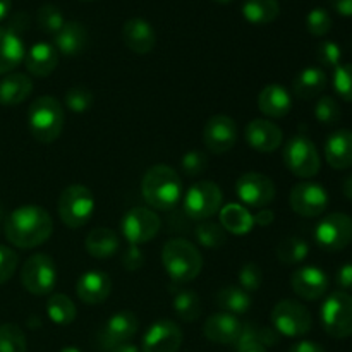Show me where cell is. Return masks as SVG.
Listing matches in <instances>:
<instances>
[{
    "instance_id": "cell-1",
    "label": "cell",
    "mask_w": 352,
    "mask_h": 352,
    "mask_svg": "<svg viewBox=\"0 0 352 352\" xmlns=\"http://www.w3.org/2000/svg\"><path fill=\"white\" fill-rule=\"evenodd\" d=\"M7 241L21 250H33L47 243L54 232L50 213L38 205H24L14 210L3 226Z\"/></svg>"
},
{
    "instance_id": "cell-2",
    "label": "cell",
    "mask_w": 352,
    "mask_h": 352,
    "mask_svg": "<svg viewBox=\"0 0 352 352\" xmlns=\"http://www.w3.org/2000/svg\"><path fill=\"white\" fill-rule=\"evenodd\" d=\"M143 198L151 208L168 212L175 208L182 196V181L177 172L164 164L148 168L141 182Z\"/></svg>"
},
{
    "instance_id": "cell-3",
    "label": "cell",
    "mask_w": 352,
    "mask_h": 352,
    "mask_svg": "<svg viewBox=\"0 0 352 352\" xmlns=\"http://www.w3.org/2000/svg\"><path fill=\"white\" fill-rule=\"evenodd\" d=\"M162 263L174 284H188L203 270L201 253L186 239H170L162 250Z\"/></svg>"
},
{
    "instance_id": "cell-4",
    "label": "cell",
    "mask_w": 352,
    "mask_h": 352,
    "mask_svg": "<svg viewBox=\"0 0 352 352\" xmlns=\"http://www.w3.org/2000/svg\"><path fill=\"white\" fill-rule=\"evenodd\" d=\"M28 126L31 136L40 143L48 144L58 140L64 131V109L54 96H40L28 110Z\"/></svg>"
},
{
    "instance_id": "cell-5",
    "label": "cell",
    "mask_w": 352,
    "mask_h": 352,
    "mask_svg": "<svg viewBox=\"0 0 352 352\" xmlns=\"http://www.w3.org/2000/svg\"><path fill=\"white\" fill-rule=\"evenodd\" d=\"M58 217L69 229H79L89 222L95 213V196L86 186L72 184L58 198Z\"/></svg>"
},
{
    "instance_id": "cell-6",
    "label": "cell",
    "mask_w": 352,
    "mask_h": 352,
    "mask_svg": "<svg viewBox=\"0 0 352 352\" xmlns=\"http://www.w3.org/2000/svg\"><path fill=\"white\" fill-rule=\"evenodd\" d=\"M323 330L333 339L352 336V296L347 292H332L320 309Z\"/></svg>"
},
{
    "instance_id": "cell-7",
    "label": "cell",
    "mask_w": 352,
    "mask_h": 352,
    "mask_svg": "<svg viewBox=\"0 0 352 352\" xmlns=\"http://www.w3.org/2000/svg\"><path fill=\"white\" fill-rule=\"evenodd\" d=\"M284 164L296 177H315L322 167L320 153L315 143L302 134H296L285 143Z\"/></svg>"
},
{
    "instance_id": "cell-8",
    "label": "cell",
    "mask_w": 352,
    "mask_h": 352,
    "mask_svg": "<svg viewBox=\"0 0 352 352\" xmlns=\"http://www.w3.org/2000/svg\"><path fill=\"white\" fill-rule=\"evenodd\" d=\"M222 189L212 181H199L186 191L184 212L189 219L205 222L222 208Z\"/></svg>"
},
{
    "instance_id": "cell-9",
    "label": "cell",
    "mask_w": 352,
    "mask_h": 352,
    "mask_svg": "<svg viewBox=\"0 0 352 352\" xmlns=\"http://www.w3.org/2000/svg\"><path fill=\"white\" fill-rule=\"evenodd\" d=\"M272 325L280 336L301 337L311 330L313 318L309 309L294 299H282L272 309Z\"/></svg>"
},
{
    "instance_id": "cell-10",
    "label": "cell",
    "mask_w": 352,
    "mask_h": 352,
    "mask_svg": "<svg viewBox=\"0 0 352 352\" xmlns=\"http://www.w3.org/2000/svg\"><path fill=\"white\" fill-rule=\"evenodd\" d=\"M57 282V268L54 260L45 253H36L24 261L21 268V284L30 294L47 296Z\"/></svg>"
},
{
    "instance_id": "cell-11",
    "label": "cell",
    "mask_w": 352,
    "mask_h": 352,
    "mask_svg": "<svg viewBox=\"0 0 352 352\" xmlns=\"http://www.w3.org/2000/svg\"><path fill=\"white\" fill-rule=\"evenodd\" d=\"M315 241L323 251L339 253L352 243V219L347 213H330L315 229Z\"/></svg>"
},
{
    "instance_id": "cell-12",
    "label": "cell",
    "mask_w": 352,
    "mask_h": 352,
    "mask_svg": "<svg viewBox=\"0 0 352 352\" xmlns=\"http://www.w3.org/2000/svg\"><path fill=\"white\" fill-rule=\"evenodd\" d=\"M160 219L153 210L146 208V206H134L124 215L122 222H120V230L127 243L140 246V244L153 239L160 230Z\"/></svg>"
},
{
    "instance_id": "cell-13",
    "label": "cell",
    "mask_w": 352,
    "mask_h": 352,
    "mask_svg": "<svg viewBox=\"0 0 352 352\" xmlns=\"http://www.w3.org/2000/svg\"><path fill=\"white\" fill-rule=\"evenodd\" d=\"M289 205L298 215L315 219V217L322 215L329 206V192L316 182H299L291 189Z\"/></svg>"
},
{
    "instance_id": "cell-14",
    "label": "cell",
    "mask_w": 352,
    "mask_h": 352,
    "mask_svg": "<svg viewBox=\"0 0 352 352\" xmlns=\"http://www.w3.org/2000/svg\"><path fill=\"white\" fill-rule=\"evenodd\" d=\"M236 192L250 208H267L275 199V184L270 177L258 172L243 174L236 182Z\"/></svg>"
},
{
    "instance_id": "cell-15",
    "label": "cell",
    "mask_w": 352,
    "mask_h": 352,
    "mask_svg": "<svg viewBox=\"0 0 352 352\" xmlns=\"http://www.w3.org/2000/svg\"><path fill=\"white\" fill-rule=\"evenodd\" d=\"M237 141V126L229 116H213L203 127V143L212 153L222 155L234 148Z\"/></svg>"
},
{
    "instance_id": "cell-16",
    "label": "cell",
    "mask_w": 352,
    "mask_h": 352,
    "mask_svg": "<svg viewBox=\"0 0 352 352\" xmlns=\"http://www.w3.org/2000/svg\"><path fill=\"white\" fill-rule=\"evenodd\" d=\"M138 329H140V320L133 311L113 313L100 332V346L105 351H112L116 346L129 342L136 336Z\"/></svg>"
},
{
    "instance_id": "cell-17",
    "label": "cell",
    "mask_w": 352,
    "mask_h": 352,
    "mask_svg": "<svg viewBox=\"0 0 352 352\" xmlns=\"http://www.w3.org/2000/svg\"><path fill=\"white\" fill-rule=\"evenodd\" d=\"M182 346V330L172 320H158L143 337V352H179Z\"/></svg>"
},
{
    "instance_id": "cell-18",
    "label": "cell",
    "mask_w": 352,
    "mask_h": 352,
    "mask_svg": "<svg viewBox=\"0 0 352 352\" xmlns=\"http://www.w3.org/2000/svg\"><path fill=\"white\" fill-rule=\"evenodd\" d=\"M292 291L305 301H318L329 291V275L318 267H302L291 277Z\"/></svg>"
},
{
    "instance_id": "cell-19",
    "label": "cell",
    "mask_w": 352,
    "mask_h": 352,
    "mask_svg": "<svg viewBox=\"0 0 352 352\" xmlns=\"http://www.w3.org/2000/svg\"><path fill=\"white\" fill-rule=\"evenodd\" d=\"M244 136H246L248 144L261 153H272L284 143L282 129L268 119H254L248 122Z\"/></svg>"
},
{
    "instance_id": "cell-20",
    "label": "cell",
    "mask_w": 352,
    "mask_h": 352,
    "mask_svg": "<svg viewBox=\"0 0 352 352\" xmlns=\"http://www.w3.org/2000/svg\"><path fill=\"white\" fill-rule=\"evenodd\" d=\"M243 330V322L230 313L220 311L208 316L203 325V336L213 344L220 346H236Z\"/></svg>"
},
{
    "instance_id": "cell-21",
    "label": "cell",
    "mask_w": 352,
    "mask_h": 352,
    "mask_svg": "<svg viewBox=\"0 0 352 352\" xmlns=\"http://www.w3.org/2000/svg\"><path fill=\"white\" fill-rule=\"evenodd\" d=\"M112 292V280L105 272L88 270L78 278L76 294L85 305H102Z\"/></svg>"
},
{
    "instance_id": "cell-22",
    "label": "cell",
    "mask_w": 352,
    "mask_h": 352,
    "mask_svg": "<svg viewBox=\"0 0 352 352\" xmlns=\"http://www.w3.org/2000/svg\"><path fill=\"white\" fill-rule=\"evenodd\" d=\"M122 41L134 54L146 55L155 48L157 34L153 26L143 17H131L122 26Z\"/></svg>"
},
{
    "instance_id": "cell-23",
    "label": "cell",
    "mask_w": 352,
    "mask_h": 352,
    "mask_svg": "<svg viewBox=\"0 0 352 352\" xmlns=\"http://www.w3.org/2000/svg\"><path fill=\"white\" fill-rule=\"evenodd\" d=\"M26 48L19 33L10 26H0V76L10 74L24 60Z\"/></svg>"
},
{
    "instance_id": "cell-24",
    "label": "cell",
    "mask_w": 352,
    "mask_h": 352,
    "mask_svg": "<svg viewBox=\"0 0 352 352\" xmlns=\"http://www.w3.org/2000/svg\"><path fill=\"white\" fill-rule=\"evenodd\" d=\"M58 52L57 48L47 41L34 43L24 55V65L28 72L36 78H47L57 69L58 65Z\"/></svg>"
},
{
    "instance_id": "cell-25",
    "label": "cell",
    "mask_w": 352,
    "mask_h": 352,
    "mask_svg": "<svg viewBox=\"0 0 352 352\" xmlns=\"http://www.w3.org/2000/svg\"><path fill=\"white\" fill-rule=\"evenodd\" d=\"M327 164L336 170L352 167V131L339 129L325 141Z\"/></svg>"
},
{
    "instance_id": "cell-26",
    "label": "cell",
    "mask_w": 352,
    "mask_h": 352,
    "mask_svg": "<svg viewBox=\"0 0 352 352\" xmlns=\"http://www.w3.org/2000/svg\"><path fill=\"white\" fill-rule=\"evenodd\" d=\"M292 98L280 85H267L258 95V109L270 119H282L291 112Z\"/></svg>"
},
{
    "instance_id": "cell-27",
    "label": "cell",
    "mask_w": 352,
    "mask_h": 352,
    "mask_svg": "<svg viewBox=\"0 0 352 352\" xmlns=\"http://www.w3.org/2000/svg\"><path fill=\"white\" fill-rule=\"evenodd\" d=\"M86 43H88V31L85 24L78 21H65L60 31L54 36V47L57 48L58 54L65 57L79 55L85 50Z\"/></svg>"
},
{
    "instance_id": "cell-28",
    "label": "cell",
    "mask_w": 352,
    "mask_h": 352,
    "mask_svg": "<svg viewBox=\"0 0 352 352\" xmlns=\"http://www.w3.org/2000/svg\"><path fill=\"white\" fill-rule=\"evenodd\" d=\"M33 93V81L23 72H10L0 79V105L14 107Z\"/></svg>"
},
{
    "instance_id": "cell-29",
    "label": "cell",
    "mask_w": 352,
    "mask_h": 352,
    "mask_svg": "<svg viewBox=\"0 0 352 352\" xmlns=\"http://www.w3.org/2000/svg\"><path fill=\"white\" fill-rule=\"evenodd\" d=\"M329 85L327 72L322 67H306L294 78V95L301 100H313L322 95Z\"/></svg>"
},
{
    "instance_id": "cell-30",
    "label": "cell",
    "mask_w": 352,
    "mask_h": 352,
    "mask_svg": "<svg viewBox=\"0 0 352 352\" xmlns=\"http://www.w3.org/2000/svg\"><path fill=\"white\" fill-rule=\"evenodd\" d=\"M219 215L220 226L223 227V230L234 234V236H246L254 227V219L250 210L244 208L239 203H229V205L222 206Z\"/></svg>"
},
{
    "instance_id": "cell-31",
    "label": "cell",
    "mask_w": 352,
    "mask_h": 352,
    "mask_svg": "<svg viewBox=\"0 0 352 352\" xmlns=\"http://www.w3.org/2000/svg\"><path fill=\"white\" fill-rule=\"evenodd\" d=\"M85 246L89 256L96 258V260H107L119 251L120 241L117 232H113L112 229L98 227L86 236Z\"/></svg>"
},
{
    "instance_id": "cell-32",
    "label": "cell",
    "mask_w": 352,
    "mask_h": 352,
    "mask_svg": "<svg viewBox=\"0 0 352 352\" xmlns=\"http://www.w3.org/2000/svg\"><path fill=\"white\" fill-rule=\"evenodd\" d=\"M241 12L248 23L263 26L277 19L280 14V3L278 0H244Z\"/></svg>"
},
{
    "instance_id": "cell-33",
    "label": "cell",
    "mask_w": 352,
    "mask_h": 352,
    "mask_svg": "<svg viewBox=\"0 0 352 352\" xmlns=\"http://www.w3.org/2000/svg\"><path fill=\"white\" fill-rule=\"evenodd\" d=\"M215 299L222 311L230 313L234 316L244 315L251 308V296L239 285H226L217 292Z\"/></svg>"
},
{
    "instance_id": "cell-34",
    "label": "cell",
    "mask_w": 352,
    "mask_h": 352,
    "mask_svg": "<svg viewBox=\"0 0 352 352\" xmlns=\"http://www.w3.org/2000/svg\"><path fill=\"white\" fill-rule=\"evenodd\" d=\"M172 308L182 322H196L201 316L203 309L198 294L191 289H177L174 292Z\"/></svg>"
},
{
    "instance_id": "cell-35",
    "label": "cell",
    "mask_w": 352,
    "mask_h": 352,
    "mask_svg": "<svg viewBox=\"0 0 352 352\" xmlns=\"http://www.w3.org/2000/svg\"><path fill=\"white\" fill-rule=\"evenodd\" d=\"M47 315L57 325H69L76 320V305L69 296L52 294L47 301Z\"/></svg>"
},
{
    "instance_id": "cell-36",
    "label": "cell",
    "mask_w": 352,
    "mask_h": 352,
    "mask_svg": "<svg viewBox=\"0 0 352 352\" xmlns=\"http://www.w3.org/2000/svg\"><path fill=\"white\" fill-rule=\"evenodd\" d=\"M309 244L305 239L289 236L282 239L277 246V258L284 265H298L308 258Z\"/></svg>"
},
{
    "instance_id": "cell-37",
    "label": "cell",
    "mask_w": 352,
    "mask_h": 352,
    "mask_svg": "<svg viewBox=\"0 0 352 352\" xmlns=\"http://www.w3.org/2000/svg\"><path fill=\"white\" fill-rule=\"evenodd\" d=\"M196 241L199 246L206 248V250H220L226 246L227 243V232L220 223L215 222H201L196 227Z\"/></svg>"
},
{
    "instance_id": "cell-38",
    "label": "cell",
    "mask_w": 352,
    "mask_h": 352,
    "mask_svg": "<svg viewBox=\"0 0 352 352\" xmlns=\"http://www.w3.org/2000/svg\"><path fill=\"white\" fill-rule=\"evenodd\" d=\"M36 23L38 28L45 34L55 36L60 31V28L64 26L65 19L64 14H62V10L57 6H54V3H43L36 12Z\"/></svg>"
},
{
    "instance_id": "cell-39",
    "label": "cell",
    "mask_w": 352,
    "mask_h": 352,
    "mask_svg": "<svg viewBox=\"0 0 352 352\" xmlns=\"http://www.w3.org/2000/svg\"><path fill=\"white\" fill-rule=\"evenodd\" d=\"M26 336L16 323L0 325V352H26Z\"/></svg>"
},
{
    "instance_id": "cell-40",
    "label": "cell",
    "mask_w": 352,
    "mask_h": 352,
    "mask_svg": "<svg viewBox=\"0 0 352 352\" xmlns=\"http://www.w3.org/2000/svg\"><path fill=\"white\" fill-rule=\"evenodd\" d=\"M315 117L320 124L325 126H333L342 119V110H340L339 102L333 96L323 95L315 105Z\"/></svg>"
},
{
    "instance_id": "cell-41",
    "label": "cell",
    "mask_w": 352,
    "mask_h": 352,
    "mask_svg": "<svg viewBox=\"0 0 352 352\" xmlns=\"http://www.w3.org/2000/svg\"><path fill=\"white\" fill-rule=\"evenodd\" d=\"M65 107H67L71 112L74 113H85L95 103V96L93 91H89L88 88H82V86H74V88L69 89L64 96Z\"/></svg>"
},
{
    "instance_id": "cell-42",
    "label": "cell",
    "mask_w": 352,
    "mask_h": 352,
    "mask_svg": "<svg viewBox=\"0 0 352 352\" xmlns=\"http://www.w3.org/2000/svg\"><path fill=\"white\" fill-rule=\"evenodd\" d=\"M260 325L243 323V330L236 342V352H267V347L260 342Z\"/></svg>"
},
{
    "instance_id": "cell-43",
    "label": "cell",
    "mask_w": 352,
    "mask_h": 352,
    "mask_svg": "<svg viewBox=\"0 0 352 352\" xmlns=\"http://www.w3.org/2000/svg\"><path fill=\"white\" fill-rule=\"evenodd\" d=\"M333 89L340 98L352 103V64H340L333 69Z\"/></svg>"
},
{
    "instance_id": "cell-44",
    "label": "cell",
    "mask_w": 352,
    "mask_h": 352,
    "mask_svg": "<svg viewBox=\"0 0 352 352\" xmlns=\"http://www.w3.org/2000/svg\"><path fill=\"white\" fill-rule=\"evenodd\" d=\"M306 28L313 36H325L332 30V17L325 9H313L306 16Z\"/></svg>"
},
{
    "instance_id": "cell-45",
    "label": "cell",
    "mask_w": 352,
    "mask_h": 352,
    "mask_svg": "<svg viewBox=\"0 0 352 352\" xmlns=\"http://www.w3.org/2000/svg\"><path fill=\"white\" fill-rule=\"evenodd\" d=\"M316 58L323 67L336 69L339 67L340 60H342V48L336 41H322L316 47Z\"/></svg>"
},
{
    "instance_id": "cell-46",
    "label": "cell",
    "mask_w": 352,
    "mask_h": 352,
    "mask_svg": "<svg viewBox=\"0 0 352 352\" xmlns=\"http://www.w3.org/2000/svg\"><path fill=\"white\" fill-rule=\"evenodd\" d=\"M181 167L186 175H189V177H198V175H201L203 172L206 170V167H208V157H206L203 151L198 150L188 151V153L182 157Z\"/></svg>"
},
{
    "instance_id": "cell-47",
    "label": "cell",
    "mask_w": 352,
    "mask_h": 352,
    "mask_svg": "<svg viewBox=\"0 0 352 352\" xmlns=\"http://www.w3.org/2000/svg\"><path fill=\"white\" fill-rule=\"evenodd\" d=\"M263 284V274L256 263H246L239 270V287L250 294V292L258 291Z\"/></svg>"
},
{
    "instance_id": "cell-48",
    "label": "cell",
    "mask_w": 352,
    "mask_h": 352,
    "mask_svg": "<svg viewBox=\"0 0 352 352\" xmlns=\"http://www.w3.org/2000/svg\"><path fill=\"white\" fill-rule=\"evenodd\" d=\"M17 265H19V256L16 251L7 246H0V285L12 278L17 270Z\"/></svg>"
},
{
    "instance_id": "cell-49",
    "label": "cell",
    "mask_w": 352,
    "mask_h": 352,
    "mask_svg": "<svg viewBox=\"0 0 352 352\" xmlns=\"http://www.w3.org/2000/svg\"><path fill=\"white\" fill-rule=\"evenodd\" d=\"M143 263H144L143 251L140 250V246L129 244L122 254V267L126 268L127 272H136L143 267Z\"/></svg>"
},
{
    "instance_id": "cell-50",
    "label": "cell",
    "mask_w": 352,
    "mask_h": 352,
    "mask_svg": "<svg viewBox=\"0 0 352 352\" xmlns=\"http://www.w3.org/2000/svg\"><path fill=\"white\" fill-rule=\"evenodd\" d=\"M336 284H337V287H339V291L351 294L352 292V263H344L342 267L337 270Z\"/></svg>"
},
{
    "instance_id": "cell-51",
    "label": "cell",
    "mask_w": 352,
    "mask_h": 352,
    "mask_svg": "<svg viewBox=\"0 0 352 352\" xmlns=\"http://www.w3.org/2000/svg\"><path fill=\"white\" fill-rule=\"evenodd\" d=\"M289 352H327V351L325 347L313 342V340H301V342L294 344V346L289 349Z\"/></svg>"
},
{
    "instance_id": "cell-52",
    "label": "cell",
    "mask_w": 352,
    "mask_h": 352,
    "mask_svg": "<svg viewBox=\"0 0 352 352\" xmlns=\"http://www.w3.org/2000/svg\"><path fill=\"white\" fill-rule=\"evenodd\" d=\"M333 10L344 17H352V0H330Z\"/></svg>"
},
{
    "instance_id": "cell-53",
    "label": "cell",
    "mask_w": 352,
    "mask_h": 352,
    "mask_svg": "<svg viewBox=\"0 0 352 352\" xmlns=\"http://www.w3.org/2000/svg\"><path fill=\"white\" fill-rule=\"evenodd\" d=\"M274 212L272 210H267V208H261L260 212H258L256 217H253L254 219V223H258V226L261 227H267L270 226L272 222H274Z\"/></svg>"
},
{
    "instance_id": "cell-54",
    "label": "cell",
    "mask_w": 352,
    "mask_h": 352,
    "mask_svg": "<svg viewBox=\"0 0 352 352\" xmlns=\"http://www.w3.org/2000/svg\"><path fill=\"white\" fill-rule=\"evenodd\" d=\"M12 9V0H0V21L7 19Z\"/></svg>"
},
{
    "instance_id": "cell-55",
    "label": "cell",
    "mask_w": 352,
    "mask_h": 352,
    "mask_svg": "<svg viewBox=\"0 0 352 352\" xmlns=\"http://www.w3.org/2000/svg\"><path fill=\"white\" fill-rule=\"evenodd\" d=\"M110 352H141L138 349L136 346H133V344L126 342V344H120V346H116Z\"/></svg>"
},
{
    "instance_id": "cell-56",
    "label": "cell",
    "mask_w": 352,
    "mask_h": 352,
    "mask_svg": "<svg viewBox=\"0 0 352 352\" xmlns=\"http://www.w3.org/2000/svg\"><path fill=\"white\" fill-rule=\"evenodd\" d=\"M344 195L352 201V174L344 181Z\"/></svg>"
},
{
    "instance_id": "cell-57",
    "label": "cell",
    "mask_w": 352,
    "mask_h": 352,
    "mask_svg": "<svg viewBox=\"0 0 352 352\" xmlns=\"http://www.w3.org/2000/svg\"><path fill=\"white\" fill-rule=\"evenodd\" d=\"M60 352H81L78 349V347H64Z\"/></svg>"
},
{
    "instance_id": "cell-58",
    "label": "cell",
    "mask_w": 352,
    "mask_h": 352,
    "mask_svg": "<svg viewBox=\"0 0 352 352\" xmlns=\"http://www.w3.org/2000/svg\"><path fill=\"white\" fill-rule=\"evenodd\" d=\"M215 2H219V3H229V2H232V0H215Z\"/></svg>"
},
{
    "instance_id": "cell-59",
    "label": "cell",
    "mask_w": 352,
    "mask_h": 352,
    "mask_svg": "<svg viewBox=\"0 0 352 352\" xmlns=\"http://www.w3.org/2000/svg\"><path fill=\"white\" fill-rule=\"evenodd\" d=\"M82 2H93V0H82Z\"/></svg>"
}]
</instances>
